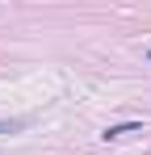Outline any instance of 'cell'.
I'll return each instance as SVG.
<instances>
[{"label": "cell", "instance_id": "obj_1", "mask_svg": "<svg viewBox=\"0 0 151 155\" xmlns=\"http://www.w3.org/2000/svg\"><path fill=\"white\" fill-rule=\"evenodd\" d=\"M126 134H143V122H122V126H109V130H105L109 143H113V138H126Z\"/></svg>", "mask_w": 151, "mask_h": 155}, {"label": "cell", "instance_id": "obj_2", "mask_svg": "<svg viewBox=\"0 0 151 155\" xmlns=\"http://www.w3.org/2000/svg\"><path fill=\"white\" fill-rule=\"evenodd\" d=\"M147 59H151V51H147Z\"/></svg>", "mask_w": 151, "mask_h": 155}]
</instances>
